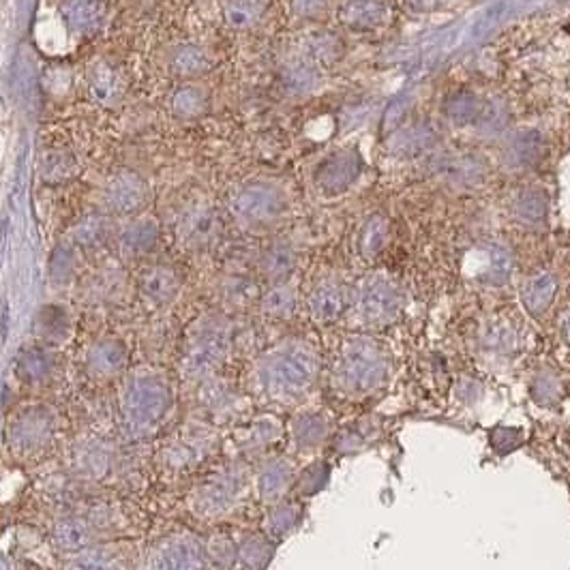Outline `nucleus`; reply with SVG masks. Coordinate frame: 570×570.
<instances>
[{"instance_id": "1", "label": "nucleus", "mask_w": 570, "mask_h": 570, "mask_svg": "<svg viewBox=\"0 0 570 570\" xmlns=\"http://www.w3.org/2000/svg\"><path fill=\"white\" fill-rule=\"evenodd\" d=\"M318 375V354L305 341H285L270 350L255 369L260 388L275 401L305 395Z\"/></svg>"}, {"instance_id": "26", "label": "nucleus", "mask_w": 570, "mask_h": 570, "mask_svg": "<svg viewBox=\"0 0 570 570\" xmlns=\"http://www.w3.org/2000/svg\"><path fill=\"white\" fill-rule=\"evenodd\" d=\"M356 172H358V165H356L354 157L343 153V155L328 159L322 165L318 180H320L322 189L337 191V189H343L345 185H350L352 178L356 176Z\"/></svg>"}, {"instance_id": "13", "label": "nucleus", "mask_w": 570, "mask_h": 570, "mask_svg": "<svg viewBox=\"0 0 570 570\" xmlns=\"http://www.w3.org/2000/svg\"><path fill=\"white\" fill-rule=\"evenodd\" d=\"M127 365V350L125 345L116 339H101L90 345L86 354V369L97 380L116 378Z\"/></svg>"}, {"instance_id": "12", "label": "nucleus", "mask_w": 570, "mask_h": 570, "mask_svg": "<svg viewBox=\"0 0 570 570\" xmlns=\"http://www.w3.org/2000/svg\"><path fill=\"white\" fill-rule=\"evenodd\" d=\"M86 88L88 95L95 103L112 108L125 95V80L120 71H116L110 63L99 60L86 73Z\"/></svg>"}, {"instance_id": "27", "label": "nucleus", "mask_w": 570, "mask_h": 570, "mask_svg": "<svg viewBox=\"0 0 570 570\" xmlns=\"http://www.w3.org/2000/svg\"><path fill=\"white\" fill-rule=\"evenodd\" d=\"M343 303H345L343 292H341L339 285H335V283L318 285V288L313 290L311 300H309L311 313L318 320H322V322L339 318L341 311H343Z\"/></svg>"}, {"instance_id": "31", "label": "nucleus", "mask_w": 570, "mask_h": 570, "mask_svg": "<svg viewBox=\"0 0 570 570\" xmlns=\"http://www.w3.org/2000/svg\"><path fill=\"white\" fill-rule=\"evenodd\" d=\"M264 275L273 281H279L283 277L290 275V270L294 268V253L290 247L277 245L273 249H268L264 260H262Z\"/></svg>"}, {"instance_id": "17", "label": "nucleus", "mask_w": 570, "mask_h": 570, "mask_svg": "<svg viewBox=\"0 0 570 570\" xmlns=\"http://www.w3.org/2000/svg\"><path fill=\"white\" fill-rule=\"evenodd\" d=\"M93 538H95V525L84 515L67 517L63 521H58L54 528V543L60 551L80 553Z\"/></svg>"}, {"instance_id": "29", "label": "nucleus", "mask_w": 570, "mask_h": 570, "mask_svg": "<svg viewBox=\"0 0 570 570\" xmlns=\"http://www.w3.org/2000/svg\"><path fill=\"white\" fill-rule=\"evenodd\" d=\"M67 570H127L114 551H80Z\"/></svg>"}, {"instance_id": "36", "label": "nucleus", "mask_w": 570, "mask_h": 570, "mask_svg": "<svg viewBox=\"0 0 570 570\" xmlns=\"http://www.w3.org/2000/svg\"><path fill=\"white\" fill-rule=\"evenodd\" d=\"M384 236H386V223L384 219L375 217L367 223L365 234H363V253L371 255L375 251H380L384 245Z\"/></svg>"}, {"instance_id": "7", "label": "nucleus", "mask_w": 570, "mask_h": 570, "mask_svg": "<svg viewBox=\"0 0 570 570\" xmlns=\"http://www.w3.org/2000/svg\"><path fill=\"white\" fill-rule=\"evenodd\" d=\"M208 551L191 534H174L150 549L146 570H206Z\"/></svg>"}, {"instance_id": "20", "label": "nucleus", "mask_w": 570, "mask_h": 570, "mask_svg": "<svg viewBox=\"0 0 570 570\" xmlns=\"http://www.w3.org/2000/svg\"><path fill=\"white\" fill-rule=\"evenodd\" d=\"M170 69L180 78H198L210 69V56L195 43L176 45L170 54Z\"/></svg>"}, {"instance_id": "5", "label": "nucleus", "mask_w": 570, "mask_h": 570, "mask_svg": "<svg viewBox=\"0 0 570 570\" xmlns=\"http://www.w3.org/2000/svg\"><path fill=\"white\" fill-rule=\"evenodd\" d=\"M384 369V358L378 345L367 339H356L345 345L337 367V380L350 393H369L380 386Z\"/></svg>"}, {"instance_id": "8", "label": "nucleus", "mask_w": 570, "mask_h": 570, "mask_svg": "<svg viewBox=\"0 0 570 570\" xmlns=\"http://www.w3.org/2000/svg\"><path fill=\"white\" fill-rule=\"evenodd\" d=\"M230 210L238 221L249 225H264L281 215L283 195L273 185L253 183L234 193Z\"/></svg>"}, {"instance_id": "38", "label": "nucleus", "mask_w": 570, "mask_h": 570, "mask_svg": "<svg viewBox=\"0 0 570 570\" xmlns=\"http://www.w3.org/2000/svg\"><path fill=\"white\" fill-rule=\"evenodd\" d=\"M296 523V508L294 506H277L275 513L270 515V532L283 534L288 532Z\"/></svg>"}, {"instance_id": "28", "label": "nucleus", "mask_w": 570, "mask_h": 570, "mask_svg": "<svg viewBox=\"0 0 570 570\" xmlns=\"http://www.w3.org/2000/svg\"><path fill=\"white\" fill-rule=\"evenodd\" d=\"M110 234V223L101 215H88L84 217L73 230L75 243L82 247H97L101 245Z\"/></svg>"}, {"instance_id": "6", "label": "nucleus", "mask_w": 570, "mask_h": 570, "mask_svg": "<svg viewBox=\"0 0 570 570\" xmlns=\"http://www.w3.org/2000/svg\"><path fill=\"white\" fill-rule=\"evenodd\" d=\"M56 433V416L50 408L35 405V408H26L18 414V418L11 423L9 429V442L11 448L18 450L24 457H37L45 453L54 440Z\"/></svg>"}, {"instance_id": "9", "label": "nucleus", "mask_w": 570, "mask_h": 570, "mask_svg": "<svg viewBox=\"0 0 570 570\" xmlns=\"http://www.w3.org/2000/svg\"><path fill=\"white\" fill-rule=\"evenodd\" d=\"M213 446V431L206 427H187L163 446V468L172 472H187L198 468V465L213 453Z\"/></svg>"}, {"instance_id": "11", "label": "nucleus", "mask_w": 570, "mask_h": 570, "mask_svg": "<svg viewBox=\"0 0 570 570\" xmlns=\"http://www.w3.org/2000/svg\"><path fill=\"white\" fill-rule=\"evenodd\" d=\"M148 195L146 180L140 174L125 170L108 180L103 189V204L116 215H133L146 206Z\"/></svg>"}, {"instance_id": "43", "label": "nucleus", "mask_w": 570, "mask_h": 570, "mask_svg": "<svg viewBox=\"0 0 570 570\" xmlns=\"http://www.w3.org/2000/svg\"><path fill=\"white\" fill-rule=\"evenodd\" d=\"M416 3H418L420 7H427V9H431V7H438L440 3H444V0H416Z\"/></svg>"}, {"instance_id": "21", "label": "nucleus", "mask_w": 570, "mask_h": 570, "mask_svg": "<svg viewBox=\"0 0 570 570\" xmlns=\"http://www.w3.org/2000/svg\"><path fill=\"white\" fill-rule=\"evenodd\" d=\"M279 438V425L270 418L253 420L240 431H236V444L247 455H255L264 450L268 444H273Z\"/></svg>"}, {"instance_id": "15", "label": "nucleus", "mask_w": 570, "mask_h": 570, "mask_svg": "<svg viewBox=\"0 0 570 570\" xmlns=\"http://www.w3.org/2000/svg\"><path fill=\"white\" fill-rule=\"evenodd\" d=\"M360 311H363V318L369 322H382L393 318L397 307H399V298L397 292L390 283L375 279L369 281L363 294H360Z\"/></svg>"}, {"instance_id": "33", "label": "nucleus", "mask_w": 570, "mask_h": 570, "mask_svg": "<svg viewBox=\"0 0 570 570\" xmlns=\"http://www.w3.org/2000/svg\"><path fill=\"white\" fill-rule=\"evenodd\" d=\"M223 296L232 305H247L255 296V285L245 277H232L223 283Z\"/></svg>"}, {"instance_id": "14", "label": "nucleus", "mask_w": 570, "mask_h": 570, "mask_svg": "<svg viewBox=\"0 0 570 570\" xmlns=\"http://www.w3.org/2000/svg\"><path fill=\"white\" fill-rule=\"evenodd\" d=\"M140 292L153 307L172 303L180 292V279L176 270L163 264L148 266L140 277Z\"/></svg>"}, {"instance_id": "40", "label": "nucleus", "mask_w": 570, "mask_h": 570, "mask_svg": "<svg viewBox=\"0 0 570 570\" xmlns=\"http://www.w3.org/2000/svg\"><path fill=\"white\" fill-rule=\"evenodd\" d=\"M553 281H551V277H538V279H534V283H532V294H534V300H532V305L534 307H543V305H547L549 300H551V296H553Z\"/></svg>"}, {"instance_id": "22", "label": "nucleus", "mask_w": 570, "mask_h": 570, "mask_svg": "<svg viewBox=\"0 0 570 570\" xmlns=\"http://www.w3.org/2000/svg\"><path fill=\"white\" fill-rule=\"evenodd\" d=\"M170 108H172L174 116H178V118L195 120V118H202L208 112L210 97L204 88L185 84V86H180L174 90V95L170 99Z\"/></svg>"}, {"instance_id": "19", "label": "nucleus", "mask_w": 570, "mask_h": 570, "mask_svg": "<svg viewBox=\"0 0 570 570\" xmlns=\"http://www.w3.org/2000/svg\"><path fill=\"white\" fill-rule=\"evenodd\" d=\"M157 238H159L157 225L148 219H140L129 223L127 228L120 232L118 243L125 255L135 258V255H146L148 251H153L157 245Z\"/></svg>"}, {"instance_id": "39", "label": "nucleus", "mask_w": 570, "mask_h": 570, "mask_svg": "<svg viewBox=\"0 0 570 570\" xmlns=\"http://www.w3.org/2000/svg\"><path fill=\"white\" fill-rule=\"evenodd\" d=\"M50 358L45 356L43 352H30L26 358H22V371L28 375V378H41L43 373H48Z\"/></svg>"}, {"instance_id": "42", "label": "nucleus", "mask_w": 570, "mask_h": 570, "mask_svg": "<svg viewBox=\"0 0 570 570\" xmlns=\"http://www.w3.org/2000/svg\"><path fill=\"white\" fill-rule=\"evenodd\" d=\"M311 84V71L307 67H296L290 71L288 75V88L296 90V93H300V90H307Z\"/></svg>"}, {"instance_id": "37", "label": "nucleus", "mask_w": 570, "mask_h": 570, "mask_svg": "<svg viewBox=\"0 0 570 570\" xmlns=\"http://www.w3.org/2000/svg\"><path fill=\"white\" fill-rule=\"evenodd\" d=\"M262 553H268V547L262 538H249L247 543L238 547L236 558L243 560L249 568H260L264 564Z\"/></svg>"}, {"instance_id": "30", "label": "nucleus", "mask_w": 570, "mask_h": 570, "mask_svg": "<svg viewBox=\"0 0 570 570\" xmlns=\"http://www.w3.org/2000/svg\"><path fill=\"white\" fill-rule=\"evenodd\" d=\"M296 307V294L290 285H277L262 298V309L273 318H290Z\"/></svg>"}, {"instance_id": "16", "label": "nucleus", "mask_w": 570, "mask_h": 570, "mask_svg": "<svg viewBox=\"0 0 570 570\" xmlns=\"http://www.w3.org/2000/svg\"><path fill=\"white\" fill-rule=\"evenodd\" d=\"M63 18L73 33H93L103 22L105 0H63Z\"/></svg>"}, {"instance_id": "34", "label": "nucleus", "mask_w": 570, "mask_h": 570, "mask_svg": "<svg viewBox=\"0 0 570 570\" xmlns=\"http://www.w3.org/2000/svg\"><path fill=\"white\" fill-rule=\"evenodd\" d=\"M294 435H296L298 444L305 446V448L320 444L322 438H324V425H322V420L315 418L313 414H307V418H303V420H300V423L296 425Z\"/></svg>"}, {"instance_id": "18", "label": "nucleus", "mask_w": 570, "mask_h": 570, "mask_svg": "<svg viewBox=\"0 0 570 570\" xmlns=\"http://www.w3.org/2000/svg\"><path fill=\"white\" fill-rule=\"evenodd\" d=\"M114 446L103 440H90L78 448V470L90 478H103L112 472Z\"/></svg>"}, {"instance_id": "35", "label": "nucleus", "mask_w": 570, "mask_h": 570, "mask_svg": "<svg viewBox=\"0 0 570 570\" xmlns=\"http://www.w3.org/2000/svg\"><path fill=\"white\" fill-rule=\"evenodd\" d=\"M339 50V43L335 37L330 35H318L311 37L307 41L305 54L309 56V60H315V63H326V60L333 58V54Z\"/></svg>"}, {"instance_id": "41", "label": "nucleus", "mask_w": 570, "mask_h": 570, "mask_svg": "<svg viewBox=\"0 0 570 570\" xmlns=\"http://www.w3.org/2000/svg\"><path fill=\"white\" fill-rule=\"evenodd\" d=\"M328 0H292V9L300 18H315L324 7Z\"/></svg>"}, {"instance_id": "24", "label": "nucleus", "mask_w": 570, "mask_h": 570, "mask_svg": "<svg viewBox=\"0 0 570 570\" xmlns=\"http://www.w3.org/2000/svg\"><path fill=\"white\" fill-rule=\"evenodd\" d=\"M386 13L382 0H352L343 9V22L352 28L367 30L380 26L386 20Z\"/></svg>"}, {"instance_id": "3", "label": "nucleus", "mask_w": 570, "mask_h": 570, "mask_svg": "<svg viewBox=\"0 0 570 570\" xmlns=\"http://www.w3.org/2000/svg\"><path fill=\"white\" fill-rule=\"evenodd\" d=\"M247 491V474L236 463L210 472L191 493V508L202 519H219L238 504Z\"/></svg>"}, {"instance_id": "2", "label": "nucleus", "mask_w": 570, "mask_h": 570, "mask_svg": "<svg viewBox=\"0 0 570 570\" xmlns=\"http://www.w3.org/2000/svg\"><path fill=\"white\" fill-rule=\"evenodd\" d=\"M118 412L131 438L153 435L172 412V388L155 371H135L118 395Z\"/></svg>"}, {"instance_id": "10", "label": "nucleus", "mask_w": 570, "mask_h": 570, "mask_svg": "<svg viewBox=\"0 0 570 570\" xmlns=\"http://www.w3.org/2000/svg\"><path fill=\"white\" fill-rule=\"evenodd\" d=\"M221 221L210 204H191L176 221V236L187 249H206L217 240Z\"/></svg>"}, {"instance_id": "32", "label": "nucleus", "mask_w": 570, "mask_h": 570, "mask_svg": "<svg viewBox=\"0 0 570 570\" xmlns=\"http://www.w3.org/2000/svg\"><path fill=\"white\" fill-rule=\"evenodd\" d=\"M75 172V165L69 155L65 153H48L41 163V174L50 183H58V180H65Z\"/></svg>"}, {"instance_id": "25", "label": "nucleus", "mask_w": 570, "mask_h": 570, "mask_svg": "<svg viewBox=\"0 0 570 570\" xmlns=\"http://www.w3.org/2000/svg\"><path fill=\"white\" fill-rule=\"evenodd\" d=\"M264 0H223V20L234 30H249L262 20Z\"/></svg>"}, {"instance_id": "4", "label": "nucleus", "mask_w": 570, "mask_h": 570, "mask_svg": "<svg viewBox=\"0 0 570 570\" xmlns=\"http://www.w3.org/2000/svg\"><path fill=\"white\" fill-rule=\"evenodd\" d=\"M232 326L219 315L200 320L193 326L191 337L187 341L185 369L191 378H208L213 373L225 354L230 352Z\"/></svg>"}, {"instance_id": "23", "label": "nucleus", "mask_w": 570, "mask_h": 570, "mask_svg": "<svg viewBox=\"0 0 570 570\" xmlns=\"http://www.w3.org/2000/svg\"><path fill=\"white\" fill-rule=\"evenodd\" d=\"M292 483V465L285 459H275L268 465H264V470L258 476V489L260 495L268 502H275L277 498L290 489Z\"/></svg>"}]
</instances>
